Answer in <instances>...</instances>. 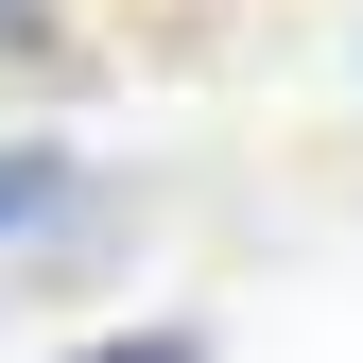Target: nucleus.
Listing matches in <instances>:
<instances>
[{"instance_id": "f257e3e1", "label": "nucleus", "mask_w": 363, "mask_h": 363, "mask_svg": "<svg viewBox=\"0 0 363 363\" xmlns=\"http://www.w3.org/2000/svg\"><path fill=\"white\" fill-rule=\"evenodd\" d=\"M69 208H86V156L69 139H0V242H52Z\"/></svg>"}, {"instance_id": "f03ea898", "label": "nucleus", "mask_w": 363, "mask_h": 363, "mask_svg": "<svg viewBox=\"0 0 363 363\" xmlns=\"http://www.w3.org/2000/svg\"><path fill=\"white\" fill-rule=\"evenodd\" d=\"M69 363H208V329H104V346H69Z\"/></svg>"}, {"instance_id": "7ed1b4c3", "label": "nucleus", "mask_w": 363, "mask_h": 363, "mask_svg": "<svg viewBox=\"0 0 363 363\" xmlns=\"http://www.w3.org/2000/svg\"><path fill=\"white\" fill-rule=\"evenodd\" d=\"M18 18H35V0H0V35H18Z\"/></svg>"}]
</instances>
